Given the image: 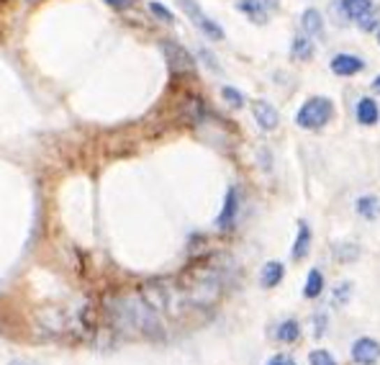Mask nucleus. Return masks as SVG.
<instances>
[{"instance_id":"0eeeda50","label":"nucleus","mask_w":380,"mask_h":365,"mask_svg":"<svg viewBox=\"0 0 380 365\" xmlns=\"http://www.w3.org/2000/svg\"><path fill=\"white\" fill-rule=\"evenodd\" d=\"M252 116L257 121V127L265 129V131H272L280 124V116H277L275 106L268 103V101H254L252 103Z\"/></svg>"},{"instance_id":"1a4fd4ad","label":"nucleus","mask_w":380,"mask_h":365,"mask_svg":"<svg viewBox=\"0 0 380 365\" xmlns=\"http://www.w3.org/2000/svg\"><path fill=\"white\" fill-rule=\"evenodd\" d=\"M365 62L360 57L355 55H337L332 59V72L334 75H342V78H349V75H357V72L363 70Z\"/></svg>"},{"instance_id":"f03ea898","label":"nucleus","mask_w":380,"mask_h":365,"mask_svg":"<svg viewBox=\"0 0 380 365\" xmlns=\"http://www.w3.org/2000/svg\"><path fill=\"white\" fill-rule=\"evenodd\" d=\"M182 296L190 306H211L224 291V275L216 265L190 268L182 278Z\"/></svg>"},{"instance_id":"9b49d317","label":"nucleus","mask_w":380,"mask_h":365,"mask_svg":"<svg viewBox=\"0 0 380 365\" xmlns=\"http://www.w3.org/2000/svg\"><path fill=\"white\" fill-rule=\"evenodd\" d=\"M355 113H357V121H360L363 127H372V124H378L380 111H378V103H375L372 98H363V101L357 103Z\"/></svg>"},{"instance_id":"dca6fc26","label":"nucleus","mask_w":380,"mask_h":365,"mask_svg":"<svg viewBox=\"0 0 380 365\" xmlns=\"http://www.w3.org/2000/svg\"><path fill=\"white\" fill-rule=\"evenodd\" d=\"M239 10H244L247 16L252 18V21H257V24H265V21H268L260 0H239Z\"/></svg>"},{"instance_id":"ddd939ff","label":"nucleus","mask_w":380,"mask_h":365,"mask_svg":"<svg viewBox=\"0 0 380 365\" xmlns=\"http://www.w3.org/2000/svg\"><path fill=\"white\" fill-rule=\"evenodd\" d=\"M311 250V229L306 222H298V237H295V245H293V257L295 260H303Z\"/></svg>"},{"instance_id":"2eb2a0df","label":"nucleus","mask_w":380,"mask_h":365,"mask_svg":"<svg viewBox=\"0 0 380 365\" xmlns=\"http://www.w3.org/2000/svg\"><path fill=\"white\" fill-rule=\"evenodd\" d=\"M291 55H293L295 59H301V62H309L311 57H314V44H311V39L295 36L293 44H291Z\"/></svg>"},{"instance_id":"a211bd4d","label":"nucleus","mask_w":380,"mask_h":365,"mask_svg":"<svg viewBox=\"0 0 380 365\" xmlns=\"http://www.w3.org/2000/svg\"><path fill=\"white\" fill-rule=\"evenodd\" d=\"M321 291H324V275H321L319 270H311L309 280H306V288H303V296H306V299H316Z\"/></svg>"},{"instance_id":"20e7f679","label":"nucleus","mask_w":380,"mask_h":365,"mask_svg":"<svg viewBox=\"0 0 380 365\" xmlns=\"http://www.w3.org/2000/svg\"><path fill=\"white\" fill-rule=\"evenodd\" d=\"M180 6H182V10H185V13L190 16V21L198 26V29L206 34L208 39H214V41H221L224 39V29L216 24V21H211V18H208L203 10H200L198 3H193V0H180Z\"/></svg>"},{"instance_id":"393cba45","label":"nucleus","mask_w":380,"mask_h":365,"mask_svg":"<svg viewBox=\"0 0 380 365\" xmlns=\"http://www.w3.org/2000/svg\"><path fill=\"white\" fill-rule=\"evenodd\" d=\"M108 6H113V8H129V6H134V0H105Z\"/></svg>"},{"instance_id":"cd10ccee","label":"nucleus","mask_w":380,"mask_h":365,"mask_svg":"<svg viewBox=\"0 0 380 365\" xmlns=\"http://www.w3.org/2000/svg\"><path fill=\"white\" fill-rule=\"evenodd\" d=\"M16 365H18V363H16Z\"/></svg>"},{"instance_id":"6ab92c4d","label":"nucleus","mask_w":380,"mask_h":365,"mask_svg":"<svg viewBox=\"0 0 380 365\" xmlns=\"http://www.w3.org/2000/svg\"><path fill=\"white\" fill-rule=\"evenodd\" d=\"M380 208V203L372 196H365V199H360L357 201V214H363V216H367V219H372L375 216V211Z\"/></svg>"},{"instance_id":"bb28decb","label":"nucleus","mask_w":380,"mask_h":365,"mask_svg":"<svg viewBox=\"0 0 380 365\" xmlns=\"http://www.w3.org/2000/svg\"><path fill=\"white\" fill-rule=\"evenodd\" d=\"M378 44H380V31H378Z\"/></svg>"},{"instance_id":"a878e982","label":"nucleus","mask_w":380,"mask_h":365,"mask_svg":"<svg viewBox=\"0 0 380 365\" xmlns=\"http://www.w3.org/2000/svg\"><path fill=\"white\" fill-rule=\"evenodd\" d=\"M372 90H375V93H380V75L375 80H372Z\"/></svg>"},{"instance_id":"9d476101","label":"nucleus","mask_w":380,"mask_h":365,"mask_svg":"<svg viewBox=\"0 0 380 365\" xmlns=\"http://www.w3.org/2000/svg\"><path fill=\"white\" fill-rule=\"evenodd\" d=\"M301 24H303V31L309 34V36H319V39L324 36V16H321L316 8H306V10H303Z\"/></svg>"},{"instance_id":"aec40b11","label":"nucleus","mask_w":380,"mask_h":365,"mask_svg":"<svg viewBox=\"0 0 380 365\" xmlns=\"http://www.w3.org/2000/svg\"><path fill=\"white\" fill-rule=\"evenodd\" d=\"M221 96H224V101H226L229 106H234V108H242V106H244V96L239 93L237 87H229V85H226L221 90Z\"/></svg>"},{"instance_id":"4468645a","label":"nucleus","mask_w":380,"mask_h":365,"mask_svg":"<svg viewBox=\"0 0 380 365\" xmlns=\"http://www.w3.org/2000/svg\"><path fill=\"white\" fill-rule=\"evenodd\" d=\"M342 10H344L349 18L360 21L365 13H370L372 10V0H342Z\"/></svg>"},{"instance_id":"f8f14e48","label":"nucleus","mask_w":380,"mask_h":365,"mask_svg":"<svg viewBox=\"0 0 380 365\" xmlns=\"http://www.w3.org/2000/svg\"><path fill=\"white\" fill-rule=\"evenodd\" d=\"M285 275V268H283V262H277V260H270L265 268H262L260 273V283L265 288H275L280 280H283Z\"/></svg>"},{"instance_id":"6e6552de","label":"nucleus","mask_w":380,"mask_h":365,"mask_svg":"<svg viewBox=\"0 0 380 365\" xmlns=\"http://www.w3.org/2000/svg\"><path fill=\"white\" fill-rule=\"evenodd\" d=\"M237 211H239V193H237V188H229L221 214L216 219V227H219V229H229V227H234V222H237Z\"/></svg>"},{"instance_id":"4be33fe9","label":"nucleus","mask_w":380,"mask_h":365,"mask_svg":"<svg viewBox=\"0 0 380 365\" xmlns=\"http://www.w3.org/2000/svg\"><path fill=\"white\" fill-rule=\"evenodd\" d=\"M149 10L159 18V21H165V24H173V21H175L173 13H170V10H167L162 3H149Z\"/></svg>"},{"instance_id":"39448f33","label":"nucleus","mask_w":380,"mask_h":365,"mask_svg":"<svg viewBox=\"0 0 380 365\" xmlns=\"http://www.w3.org/2000/svg\"><path fill=\"white\" fill-rule=\"evenodd\" d=\"M162 49H165L167 62H170V67H173L175 72H193L196 70V59L190 57V52L185 47L175 44V41H165Z\"/></svg>"},{"instance_id":"412c9836","label":"nucleus","mask_w":380,"mask_h":365,"mask_svg":"<svg viewBox=\"0 0 380 365\" xmlns=\"http://www.w3.org/2000/svg\"><path fill=\"white\" fill-rule=\"evenodd\" d=\"M309 363L311 365H337V360H334L326 350H314V352L309 355Z\"/></svg>"},{"instance_id":"423d86ee","label":"nucleus","mask_w":380,"mask_h":365,"mask_svg":"<svg viewBox=\"0 0 380 365\" xmlns=\"http://www.w3.org/2000/svg\"><path fill=\"white\" fill-rule=\"evenodd\" d=\"M352 360L357 365H375L380 360V345L370 337H363L352 345Z\"/></svg>"},{"instance_id":"f257e3e1","label":"nucleus","mask_w":380,"mask_h":365,"mask_svg":"<svg viewBox=\"0 0 380 365\" xmlns=\"http://www.w3.org/2000/svg\"><path fill=\"white\" fill-rule=\"evenodd\" d=\"M113 319V327L129 334H142V337H162V322L157 311L149 303L139 299H116L108 306Z\"/></svg>"},{"instance_id":"5701e85b","label":"nucleus","mask_w":380,"mask_h":365,"mask_svg":"<svg viewBox=\"0 0 380 365\" xmlns=\"http://www.w3.org/2000/svg\"><path fill=\"white\" fill-rule=\"evenodd\" d=\"M378 18H380V13H378V10H370V13H365V16L360 18V21H357V24L363 26L365 31H372V29H375V24H378Z\"/></svg>"},{"instance_id":"b1692460","label":"nucleus","mask_w":380,"mask_h":365,"mask_svg":"<svg viewBox=\"0 0 380 365\" xmlns=\"http://www.w3.org/2000/svg\"><path fill=\"white\" fill-rule=\"evenodd\" d=\"M268 365H295L293 357H288V355H272L268 360Z\"/></svg>"},{"instance_id":"f3484780","label":"nucleus","mask_w":380,"mask_h":365,"mask_svg":"<svg viewBox=\"0 0 380 365\" xmlns=\"http://www.w3.org/2000/svg\"><path fill=\"white\" fill-rule=\"evenodd\" d=\"M275 337L280 342H295L298 337H301V327H298V322H293V319H288V322H283V324L277 327Z\"/></svg>"},{"instance_id":"7ed1b4c3","label":"nucleus","mask_w":380,"mask_h":365,"mask_svg":"<svg viewBox=\"0 0 380 365\" xmlns=\"http://www.w3.org/2000/svg\"><path fill=\"white\" fill-rule=\"evenodd\" d=\"M332 113L334 106L329 98H309L301 106V111L295 113V124L301 129H309V131H319L332 121Z\"/></svg>"}]
</instances>
